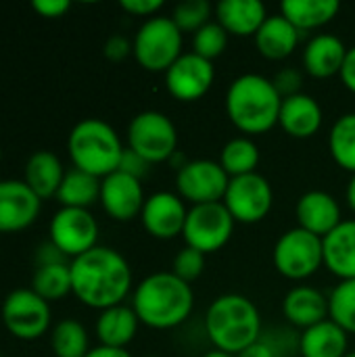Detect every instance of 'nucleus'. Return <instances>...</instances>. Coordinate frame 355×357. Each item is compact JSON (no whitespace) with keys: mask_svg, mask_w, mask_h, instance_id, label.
<instances>
[{"mask_svg":"<svg viewBox=\"0 0 355 357\" xmlns=\"http://www.w3.org/2000/svg\"><path fill=\"white\" fill-rule=\"evenodd\" d=\"M103 52H105V56H107L109 61H123L128 54H132V42H130L126 36L115 33V36H111V38L105 42Z\"/></svg>","mask_w":355,"mask_h":357,"instance_id":"nucleus-40","label":"nucleus"},{"mask_svg":"<svg viewBox=\"0 0 355 357\" xmlns=\"http://www.w3.org/2000/svg\"><path fill=\"white\" fill-rule=\"evenodd\" d=\"M65 167L52 151H36L25 163V184L44 201L56 197L65 178Z\"/></svg>","mask_w":355,"mask_h":357,"instance_id":"nucleus-27","label":"nucleus"},{"mask_svg":"<svg viewBox=\"0 0 355 357\" xmlns=\"http://www.w3.org/2000/svg\"><path fill=\"white\" fill-rule=\"evenodd\" d=\"M149 167H151V163H146L142 157H138L134 151H130V149H126L123 151V157H121V163H119V172H123V174H130V176H134V178H142L146 172H149Z\"/></svg>","mask_w":355,"mask_h":357,"instance_id":"nucleus-42","label":"nucleus"},{"mask_svg":"<svg viewBox=\"0 0 355 357\" xmlns=\"http://www.w3.org/2000/svg\"><path fill=\"white\" fill-rule=\"evenodd\" d=\"M213 13L226 33L236 38H255L268 19V8L259 0H222Z\"/></svg>","mask_w":355,"mask_h":357,"instance_id":"nucleus-22","label":"nucleus"},{"mask_svg":"<svg viewBox=\"0 0 355 357\" xmlns=\"http://www.w3.org/2000/svg\"><path fill=\"white\" fill-rule=\"evenodd\" d=\"M169 272L174 276H178L180 280L190 284V282H195L205 272V255L195 251V249H190V247H184V249H180L176 253Z\"/></svg>","mask_w":355,"mask_h":357,"instance_id":"nucleus-37","label":"nucleus"},{"mask_svg":"<svg viewBox=\"0 0 355 357\" xmlns=\"http://www.w3.org/2000/svg\"><path fill=\"white\" fill-rule=\"evenodd\" d=\"M216 79V67L211 61L190 52H184L167 71L165 88L180 102H195L203 98Z\"/></svg>","mask_w":355,"mask_h":357,"instance_id":"nucleus-14","label":"nucleus"},{"mask_svg":"<svg viewBox=\"0 0 355 357\" xmlns=\"http://www.w3.org/2000/svg\"><path fill=\"white\" fill-rule=\"evenodd\" d=\"M71 293L92 310H109L121 305L132 291V268L126 257L111 247H94L92 251L69 261Z\"/></svg>","mask_w":355,"mask_h":357,"instance_id":"nucleus-1","label":"nucleus"},{"mask_svg":"<svg viewBox=\"0 0 355 357\" xmlns=\"http://www.w3.org/2000/svg\"><path fill=\"white\" fill-rule=\"evenodd\" d=\"M272 264L276 272L287 280H308L320 268H324L322 238L303 228H291L276 241L272 251Z\"/></svg>","mask_w":355,"mask_h":357,"instance_id":"nucleus-8","label":"nucleus"},{"mask_svg":"<svg viewBox=\"0 0 355 357\" xmlns=\"http://www.w3.org/2000/svg\"><path fill=\"white\" fill-rule=\"evenodd\" d=\"M328 153L333 161L349 172L355 174V113H345L341 115L331 132H328Z\"/></svg>","mask_w":355,"mask_h":357,"instance_id":"nucleus-31","label":"nucleus"},{"mask_svg":"<svg viewBox=\"0 0 355 357\" xmlns=\"http://www.w3.org/2000/svg\"><path fill=\"white\" fill-rule=\"evenodd\" d=\"M259 159V146L249 136H236L228 140L220 151V165L230 178L255 174Z\"/></svg>","mask_w":355,"mask_h":357,"instance_id":"nucleus-30","label":"nucleus"},{"mask_svg":"<svg viewBox=\"0 0 355 357\" xmlns=\"http://www.w3.org/2000/svg\"><path fill=\"white\" fill-rule=\"evenodd\" d=\"M216 8H211V4L207 0H184L180 4H176L174 13H172V21L180 27V31H199L203 25H207L211 21V13Z\"/></svg>","mask_w":355,"mask_h":357,"instance_id":"nucleus-36","label":"nucleus"},{"mask_svg":"<svg viewBox=\"0 0 355 357\" xmlns=\"http://www.w3.org/2000/svg\"><path fill=\"white\" fill-rule=\"evenodd\" d=\"M345 201H347V207L352 209V213L355 215V174L349 178V182H347V188H345Z\"/></svg>","mask_w":355,"mask_h":357,"instance_id":"nucleus-47","label":"nucleus"},{"mask_svg":"<svg viewBox=\"0 0 355 357\" xmlns=\"http://www.w3.org/2000/svg\"><path fill=\"white\" fill-rule=\"evenodd\" d=\"M236 222L224 207V203H207L188 207L182 238L186 247L209 255L228 245L234 234Z\"/></svg>","mask_w":355,"mask_h":357,"instance_id":"nucleus-9","label":"nucleus"},{"mask_svg":"<svg viewBox=\"0 0 355 357\" xmlns=\"http://www.w3.org/2000/svg\"><path fill=\"white\" fill-rule=\"evenodd\" d=\"M297 228H303L320 238L331 234L341 222V205L326 190H308L297 199L295 205Z\"/></svg>","mask_w":355,"mask_h":357,"instance_id":"nucleus-18","label":"nucleus"},{"mask_svg":"<svg viewBox=\"0 0 355 357\" xmlns=\"http://www.w3.org/2000/svg\"><path fill=\"white\" fill-rule=\"evenodd\" d=\"M222 203L236 224H259L272 211L274 190L272 184L255 172L249 176L230 178Z\"/></svg>","mask_w":355,"mask_h":357,"instance_id":"nucleus-11","label":"nucleus"},{"mask_svg":"<svg viewBox=\"0 0 355 357\" xmlns=\"http://www.w3.org/2000/svg\"><path fill=\"white\" fill-rule=\"evenodd\" d=\"M339 77H341L343 86L355 94V46L347 48V56H345V63H343Z\"/></svg>","mask_w":355,"mask_h":357,"instance_id":"nucleus-45","label":"nucleus"},{"mask_svg":"<svg viewBox=\"0 0 355 357\" xmlns=\"http://www.w3.org/2000/svg\"><path fill=\"white\" fill-rule=\"evenodd\" d=\"M341 10L337 0H285L280 15L287 17L301 33L314 31L331 23Z\"/></svg>","mask_w":355,"mask_h":357,"instance_id":"nucleus-28","label":"nucleus"},{"mask_svg":"<svg viewBox=\"0 0 355 357\" xmlns=\"http://www.w3.org/2000/svg\"><path fill=\"white\" fill-rule=\"evenodd\" d=\"M146 357H155V356H146Z\"/></svg>","mask_w":355,"mask_h":357,"instance_id":"nucleus-51","label":"nucleus"},{"mask_svg":"<svg viewBox=\"0 0 355 357\" xmlns=\"http://www.w3.org/2000/svg\"><path fill=\"white\" fill-rule=\"evenodd\" d=\"M345 357H355V351H347V356Z\"/></svg>","mask_w":355,"mask_h":357,"instance_id":"nucleus-49","label":"nucleus"},{"mask_svg":"<svg viewBox=\"0 0 355 357\" xmlns=\"http://www.w3.org/2000/svg\"><path fill=\"white\" fill-rule=\"evenodd\" d=\"M140 320L132 305H115L109 310H103L96 318V339L105 347H117L126 349L138 335Z\"/></svg>","mask_w":355,"mask_h":357,"instance_id":"nucleus-25","label":"nucleus"},{"mask_svg":"<svg viewBox=\"0 0 355 357\" xmlns=\"http://www.w3.org/2000/svg\"><path fill=\"white\" fill-rule=\"evenodd\" d=\"M36 264H38V268H42V266H61V264H67V257L52 243H46V245L38 247Z\"/></svg>","mask_w":355,"mask_h":357,"instance_id":"nucleus-43","label":"nucleus"},{"mask_svg":"<svg viewBox=\"0 0 355 357\" xmlns=\"http://www.w3.org/2000/svg\"><path fill=\"white\" fill-rule=\"evenodd\" d=\"M236 357H278V351H276V347L270 341H266L262 337L259 341H255L253 345H249L247 349H243Z\"/></svg>","mask_w":355,"mask_h":357,"instance_id":"nucleus-44","label":"nucleus"},{"mask_svg":"<svg viewBox=\"0 0 355 357\" xmlns=\"http://www.w3.org/2000/svg\"><path fill=\"white\" fill-rule=\"evenodd\" d=\"M349 351V335L333 320H324L308 331H301V357H345Z\"/></svg>","mask_w":355,"mask_h":357,"instance_id":"nucleus-26","label":"nucleus"},{"mask_svg":"<svg viewBox=\"0 0 355 357\" xmlns=\"http://www.w3.org/2000/svg\"><path fill=\"white\" fill-rule=\"evenodd\" d=\"M61 207L88 209L100 199V178H94L80 169H69L56 192Z\"/></svg>","mask_w":355,"mask_h":357,"instance_id":"nucleus-29","label":"nucleus"},{"mask_svg":"<svg viewBox=\"0 0 355 357\" xmlns=\"http://www.w3.org/2000/svg\"><path fill=\"white\" fill-rule=\"evenodd\" d=\"M50 347L56 357H86L90 341L84 324L77 320H61L50 335Z\"/></svg>","mask_w":355,"mask_h":357,"instance_id":"nucleus-32","label":"nucleus"},{"mask_svg":"<svg viewBox=\"0 0 355 357\" xmlns=\"http://www.w3.org/2000/svg\"><path fill=\"white\" fill-rule=\"evenodd\" d=\"M205 335L213 349L239 356L262 339V316L257 305L239 293L216 297L205 312Z\"/></svg>","mask_w":355,"mask_h":357,"instance_id":"nucleus-4","label":"nucleus"},{"mask_svg":"<svg viewBox=\"0 0 355 357\" xmlns=\"http://www.w3.org/2000/svg\"><path fill=\"white\" fill-rule=\"evenodd\" d=\"M2 322L15 339L36 341L50 326V305L31 289H17L2 303Z\"/></svg>","mask_w":355,"mask_h":357,"instance_id":"nucleus-12","label":"nucleus"},{"mask_svg":"<svg viewBox=\"0 0 355 357\" xmlns=\"http://www.w3.org/2000/svg\"><path fill=\"white\" fill-rule=\"evenodd\" d=\"M324 268L339 280H355V218L343 220L322 238Z\"/></svg>","mask_w":355,"mask_h":357,"instance_id":"nucleus-23","label":"nucleus"},{"mask_svg":"<svg viewBox=\"0 0 355 357\" xmlns=\"http://www.w3.org/2000/svg\"><path fill=\"white\" fill-rule=\"evenodd\" d=\"M328 320L355 335V280H339L328 295Z\"/></svg>","mask_w":355,"mask_h":357,"instance_id":"nucleus-34","label":"nucleus"},{"mask_svg":"<svg viewBox=\"0 0 355 357\" xmlns=\"http://www.w3.org/2000/svg\"><path fill=\"white\" fill-rule=\"evenodd\" d=\"M42 199L23 180H0V232H21L40 215Z\"/></svg>","mask_w":355,"mask_h":357,"instance_id":"nucleus-17","label":"nucleus"},{"mask_svg":"<svg viewBox=\"0 0 355 357\" xmlns=\"http://www.w3.org/2000/svg\"><path fill=\"white\" fill-rule=\"evenodd\" d=\"M322 119H324L322 107L312 94L299 92L295 96L282 98L278 126L291 138L308 140V138L316 136L322 128Z\"/></svg>","mask_w":355,"mask_h":357,"instance_id":"nucleus-21","label":"nucleus"},{"mask_svg":"<svg viewBox=\"0 0 355 357\" xmlns=\"http://www.w3.org/2000/svg\"><path fill=\"white\" fill-rule=\"evenodd\" d=\"M230 176L224 172L220 161L213 159H192L184 161L176 174V188L184 203L190 207L222 203Z\"/></svg>","mask_w":355,"mask_h":357,"instance_id":"nucleus-10","label":"nucleus"},{"mask_svg":"<svg viewBox=\"0 0 355 357\" xmlns=\"http://www.w3.org/2000/svg\"><path fill=\"white\" fill-rule=\"evenodd\" d=\"M50 243L69 259L92 251L98 241V222L90 209L61 207L50 220Z\"/></svg>","mask_w":355,"mask_h":357,"instance_id":"nucleus-13","label":"nucleus"},{"mask_svg":"<svg viewBox=\"0 0 355 357\" xmlns=\"http://www.w3.org/2000/svg\"><path fill=\"white\" fill-rule=\"evenodd\" d=\"M228 46V33L218 21H209L199 31L192 33V52L211 61L222 56Z\"/></svg>","mask_w":355,"mask_h":357,"instance_id":"nucleus-35","label":"nucleus"},{"mask_svg":"<svg viewBox=\"0 0 355 357\" xmlns=\"http://www.w3.org/2000/svg\"><path fill=\"white\" fill-rule=\"evenodd\" d=\"M31 8H33L40 17L56 19V17H63V15L71 8V2H69V0H33V2H31Z\"/></svg>","mask_w":355,"mask_h":357,"instance_id":"nucleus-41","label":"nucleus"},{"mask_svg":"<svg viewBox=\"0 0 355 357\" xmlns=\"http://www.w3.org/2000/svg\"><path fill=\"white\" fill-rule=\"evenodd\" d=\"M184 33L172 21V17H151L146 19L134 40H132V54L136 63L144 71L165 73L184 52Z\"/></svg>","mask_w":355,"mask_h":357,"instance_id":"nucleus-6","label":"nucleus"},{"mask_svg":"<svg viewBox=\"0 0 355 357\" xmlns=\"http://www.w3.org/2000/svg\"><path fill=\"white\" fill-rule=\"evenodd\" d=\"M128 149L146 163L172 161L178 153V130L161 111H142L128 126Z\"/></svg>","mask_w":355,"mask_h":357,"instance_id":"nucleus-7","label":"nucleus"},{"mask_svg":"<svg viewBox=\"0 0 355 357\" xmlns=\"http://www.w3.org/2000/svg\"><path fill=\"white\" fill-rule=\"evenodd\" d=\"M186 215L188 207L178 192L159 190L146 197L140 211V222L153 238L172 241L176 236H182Z\"/></svg>","mask_w":355,"mask_h":357,"instance_id":"nucleus-15","label":"nucleus"},{"mask_svg":"<svg viewBox=\"0 0 355 357\" xmlns=\"http://www.w3.org/2000/svg\"><path fill=\"white\" fill-rule=\"evenodd\" d=\"M86 357H132L128 349H117V347H105V345H98L94 349L88 351Z\"/></svg>","mask_w":355,"mask_h":357,"instance_id":"nucleus-46","label":"nucleus"},{"mask_svg":"<svg viewBox=\"0 0 355 357\" xmlns=\"http://www.w3.org/2000/svg\"><path fill=\"white\" fill-rule=\"evenodd\" d=\"M282 316L295 328L308 331L328 320V295L316 287L297 284L282 299Z\"/></svg>","mask_w":355,"mask_h":357,"instance_id":"nucleus-19","label":"nucleus"},{"mask_svg":"<svg viewBox=\"0 0 355 357\" xmlns=\"http://www.w3.org/2000/svg\"><path fill=\"white\" fill-rule=\"evenodd\" d=\"M282 96L274 82L259 73H243L226 90V115L245 136H262L278 126Z\"/></svg>","mask_w":355,"mask_h":357,"instance_id":"nucleus-3","label":"nucleus"},{"mask_svg":"<svg viewBox=\"0 0 355 357\" xmlns=\"http://www.w3.org/2000/svg\"><path fill=\"white\" fill-rule=\"evenodd\" d=\"M132 310L140 324L153 331H172L184 324L195 310L192 287L167 272H153L132 293Z\"/></svg>","mask_w":355,"mask_h":357,"instance_id":"nucleus-2","label":"nucleus"},{"mask_svg":"<svg viewBox=\"0 0 355 357\" xmlns=\"http://www.w3.org/2000/svg\"><path fill=\"white\" fill-rule=\"evenodd\" d=\"M98 201L111 220L132 222L134 218L140 215L146 197H144V190H142V184L138 178L117 169L111 176L100 180V199Z\"/></svg>","mask_w":355,"mask_h":357,"instance_id":"nucleus-16","label":"nucleus"},{"mask_svg":"<svg viewBox=\"0 0 355 357\" xmlns=\"http://www.w3.org/2000/svg\"><path fill=\"white\" fill-rule=\"evenodd\" d=\"M276 90L280 92L282 98H289V96H295L301 92V84H303V75L299 69L295 67H285L276 73V77L272 79Z\"/></svg>","mask_w":355,"mask_h":357,"instance_id":"nucleus-38","label":"nucleus"},{"mask_svg":"<svg viewBox=\"0 0 355 357\" xmlns=\"http://www.w3.org/2000/svg\"><path fill=\"white\" fill-rule=\"evenodd\" d=\"M67 151L75 169L103 180L119 169L126 146L113 126L88 117L75 123L69 132Z\"/></svg>","mask_w":355,"mask_h":357,"instance_id":"nucleus-5","label":"nucleus"},{"mask_svg":"<svg viewBox=\"0 0 355 357\" xmlns=\"http://www.w3.org/2000/svg\"><path fill=\"white\" fill-rule=\"evenodd\" d=\"M255 46L264 59L270 61H285L289 59L301 40V31L280 13L268 15L259 31L255 33Z\"/></svg>","mask_w":355,"mask_h":357,"instance_id":"nucleus-24","label":"nucleus"},{"mask_svg":"<svg viewBox=\"0 0 355 357\" xmlns=\"http://www.w3.org/2000/svg\"><path fill=\"white\" fill-rule=\"evenodd\" d=\"M203 357H236L232 356V354H226V351H220V349H211V351H207Z\"/></svg>","mask_w":355,"mask_h":357,"instance_id":"nucleus-48","label":"nucleus"},{"mask_svg":"<svg viewBox=\"0 0 355 357\" xmlns=\"http://www.w3.org/2000/svg\"><path fill=\"white\" fill-rule=\"evenodd\" d=\"M31 291L38 293L44 301H59L71 293V268L69 264L61 266H42L36 270L31 280Z\"/></svg>","mask_w":355,"mask_h":357,"instance_id":"nucleus-33","label":"nucleus"},{"mask_svg":"<svg viewBox=\"0 0 355 357\" xmlns=\"http://www.w3.org/2000/svg\"><path fill=\"white\" fill-rule=\"evenodd\" d=\"M347 56L345 42L335 33H316L303 48V69L316 79H328L341 73Z\"/></svg>","mask_w":355,"mask_h":357,"instance_id":"nucleus-20","label":"nucleus"},{"mask_svg":"<svg viewBox=\"0 0 355 357\" xmlns=\"http://www.w3.org/2000/svg\"><path fill=\"white\" fill-rule=\"evenodd\" d=\"M0 357H2V354H0Z\"/></svg>","mask_w":355,"mask_h":357,"instance_id":"nucleus-52","label":"nucleus"},{"mask_svg":"<svg viewBox=\"0 0 355 357\" xmlns=\"http://www.w3.org/2000/svg\"><path fill=\"white\" fill-rule=\"evenodd\" d=\"M0 161H2V149H0Z\"/></svg>","mask_w":355,"mask_h":357,"instance_id":"nucleus-50","label":"nucleus"},{"mask_svg":"<svg viewBox=\"0 0 355 357\" xmlns=\"http://www.w3.org/2000/svg\"><path fill=\"white\" fill-rule=\"evenodd\" d=\"M119 6L130 13V15H136V17H157V13L165 6L163 0H121Z\"/></svg>","mask_w":355,"mask_h":357,"instance_id":"nucleus-39","label":"nucleus"}]
</instances>
